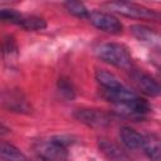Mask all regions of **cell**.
I'll use <instances>...</instances> for the list:
<instances>
[{"mask_svg": "<svg viewBox=\"0 0 161 161\" xmlns=\"http://www.w3.org/2000/svg\"><path fill=\"white\" fill-rule=\"evenodd\" d=\"M97 57L117 68L130 69L132 67V57L128 49L118 43H103L96 48Z\"/></svg>", "mask_w": 161, "mask_h": 161, "instance_id": "cell-1", "label": "cell"}, {"mask_svg": "<svg viewBox=\"0 0 161 161\" xmlns=\"http://www.w3.org/2000/svg\"><path fill=\"white\" fill-rule=\"evenodd\" d=\"M70 142L64 140L63 136H57L49 140L36 141L34 148L38 157L47 161H65L67 160V146Z\"/></svg>", "mask_w": 161, "mask_h": 161, "instance_id": "cell-2", "label": "cell"}, {"mask_svg": "<svg viewBox=\"0 0 161 161\" xmlns=\"http://www.w3.org/2000/svg\"><path fill=\"white\" fill-rule=\"evenodd\" d=\"M104 8H107L111 11L122 14L128 18H133V19H145V20H157L160 18L158 13L146 8L143 5L140 4H135V3H127V1H109L103 4Z\"/></svg>", "mask_w": 161, "mask_h": 161, "instance_id": "cell-3", "label": "cell"}, {"mask_svg": "<svg viewBox=\"0 0 161 161\" xmlns=\"http://www.w3.org/2000/svg\"><path fill=\"white\" fill-rule=\"evenodd\" d=\"M92 25L108 34H121L123 30L122 23L112 14L104 11H91L87 16Z\"/></svg>", "mask_w": 161, "mask_h": 161, "instance_id": "cell-4", "label": "cell"}, {"mask_svg": "<svg viewBox=\"0 0 161 161\" xmlns=\"http://www.w3.org/2000/svg\"><path fill=\"white\" fill-rule=\"evenodd\" d=\"M0 104L18 113H29L31 112V106L29 104L26 97L18 89H6L0 93Z\"/></svg>", "mask_w": 161, "mask_h": 161, "instance_id": "cell-5", "label": "cell"}, {"mask_svg": "<svg viewBox=\"0 0 161 161\" xmlns=\"http://www.w3.org/2000/svg\"><path fill=\"white\" fill-rule=\"evenodd\" d=\"M74 117L89 126V127H106L111 123V117L103 111L98 109H89V108H80L74 112Z\"/></svg>", "mask_w": 161, "mask_h": 161, "instance_id": "cell-6", "label": "cell"}, {"mask_svg": "<svg viewBox=\"0 0 161 161\" xmlns=\"http://www.w3.org/2000/svg\"><path fill=\"white\" fill-rule=\"evenodd\" d=\"M131 79L133 84L137 87V89H140L142 93L151 96V97H156L160 94V86L151 75L141 70H132Z\"/></svg>", "mask_w": 161, "mask_h": 161, "instance_id": "cell-7", "label": "cell"}, {"mask_svg": "<svg viewBox=\"0 0 161 161\" xmlns=\"http://www.w3.org/2000/svg\"><path fill=\"white\" fill-rule=\"evenodd\" d=\"M98 146L99 150L111 160V161H131L127 155L112 141L107 138H98Z\"/></svg>", "mask_w": 161, "mask_h": 161, "instance_id": "cell-8", "label": "cell"}, {"mask_svg": "<svg viewBox=\"0 0 161 161\" xmlns=\"http://www.w3.org/2000/svg\"><path fill=\"white\" fill-rule=\"evenodd\" d=\"M119 138L122 143L130 150H138L142 147L143 136L128 126H125L119 130Z\"/></svg>", "mask_w": 161, "mask_h": 161, "instance_id": "cell-9", "label": "cell"}, {"mask_svg": "<svg viewBox=\"0 0 161 161\" xmlns=\"http://www.w3.org/2000/svg\"><path fill=\"white\" fill-rule=\"evenodd\" d=\"M130 29H131V33H132L140 42L147 43V44H150V45H155V44L158 45L160 38H158V34H157L153 29H151V28H148V26H146V25H141V24L132 25Z\"/></svg>", "mask_w": 161, "mask_h": 161, "instance_id": "cell-10", "label": "cell"}, {"mask_svg": "<svg viewBox=\"0 0 161 161\" xmlns=\"http://www.w3.org/2000/svg\"><path fill=\"white\" fill-rule=\"evenodd\" d=\"M143 152L151 161H160V138L157 135L151 133L147 136H143L142 147Z\"/></svg>", "mask_w": 161, "mask_h": 161, "instance_id": "cell-11", "label": "cell"}, {"mask_svg": "<svg viewBox=\"0 0 161 161\" xmlns=\"http://www.w3.org/2000/svg\"><path fill=\"white\" fill-rule=\"evenodd\" d=\"M96 79L102 86L103 91H114L118 88L125 87L122 82L111 72H107L104 69H97L96 70Z\"/></svg>", "mask_w": 161, "mask_h": 161, "instance_id": "cell-12", "label": "cell"}, {"mask_svg": "<svg viewBox=\"0 0 161 161\" xmlns=\"http://www.w3.org/2000/svg\"><path fill=\"white\" fill-rule=\"evenodd\" d=\"M0 50L6 62H14L19 55V48L13 35H5L0 40Z\"/></svg>", "mask_w": 161, "mask_h": 161, "instance_id": "cell-13", "label": "cell"}, {"mask_svg": "<svg viewBox=\"0 0 161 161\" xmlns=\"http://www.w3.org/2000/svg\"><path fill=\"white\" fill-rule=\"evenodd\" d=\"M0 161H28V158L14 145L0 142Z\"/></svg>", "mask_w": 161, "mask_h": 161, "instance_id": "cell-14", "label": "cell"}, {"mask_svg": "<svg viewBox=\"0 0 161 161\" xmlns=\"http://www.w3.org/2000/svg\"><path fill=\"white\" fill-rule=\"evenodd\" d=\"M24 20V14L15 9H9V8H3L0 9V23L1 24H15V25H21Z\"/></svg>", "mask_w": 161, "mask_h": 161, "instance_id": "cell-15", "label": "cell"}, {"mask_svg": "<svg viewBox=\"0 0 161 161\" xmlns=\"http://www.w3.org/2000/svg\"><path fill=\"white\" fill-rule=\"evenodd\" d=\"M21 28H24L25 30H43L47 26V23L44 19L35 16V15H24V20L20 25Z\"/></svg>", "mask_w": 161, "mask_h": 161, "instance_id": "cell-16", "label": "cell"}, {"mask_svg": "<svg viewBox=\"0 0 161 161\" xmlns=\"http://www.w3.org/2000/svg\"><path fill=\"white\" fill-rule=\"evenodd\" d=\"M64 6L70 14H73L78 18H87L89 14L86 5L80 1H67V3H64Z\"/></svg>", "mask_w": 161, "mask_h": 161, "instance_id": "cell-17", "label": "cell"}, {"mask_svg": "<svg viewBox=\"0 0 161 161\" xmlns=\"http://www.w3.org/2000/svg\"><path fill=\"white\" fill-rule=\"evenodd\" d=\"M58 91L67 99H73L75 96V91H74L73 84L68 79H64V78L58 80Z\"/></svg>", "mask_w": 161, "mask_h": 161, "instance_id": "cell-18", "label": "cell"}]
</instances>
